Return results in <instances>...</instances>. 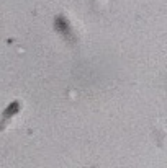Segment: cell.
I'll list each match as a JSON object with an SVG mask.
<instances>
[{
	"mask_svg": "<svg viewBox=\"0 0 167 168\" xmlns=\"http://www.w3.org/2000/svg\"><path fill=\"white\" fill-rule=\"evenodd\" d=\"M54 28L57 30L59 34H62L64 38L67 39H74V34H72V30H71V26L67 23V20L64 16H56L54 20Z\"/></svg>",
	"mask_w": 167,
	"mask_h": 168,
	"instance_id": "cell-1",
	"label": "cell"
},
{
	"mask_svg": "<svg viewBox=\"0 0 167 168\" xmlns=\"http://www.w3.org/2000/svg\"><path fill=\"white\" fill-rule=\"evenodd\" d=\"M15 111H18V103H12L10 106H8V110L5 111V116H8V114H13Z\"/></svg>",
	"mask_w": 167,
	"mask_h": 168,
	"instance_id": "cell-2",
	"label": "cell"
}]
</instances>
